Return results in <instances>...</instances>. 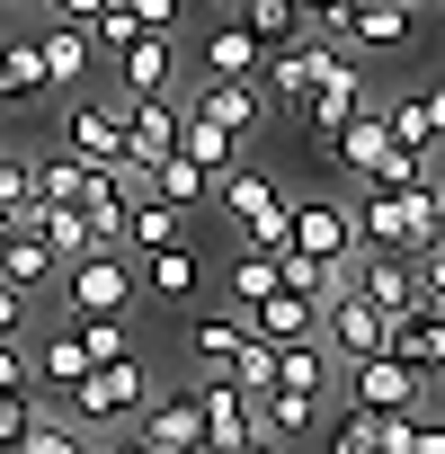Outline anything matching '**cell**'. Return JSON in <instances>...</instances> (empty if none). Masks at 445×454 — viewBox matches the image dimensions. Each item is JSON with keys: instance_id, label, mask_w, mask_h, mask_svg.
<instances>
[{"instance_id": "cell-1", "label": "cell", "mask_w": 445, "mask_h": 454, "mask_svg": "<svg viewBox=\"0 0 445 454\" xmlns=\"http://www.w3.org/2000/svg\"><path fill=\"white\" fill-rule=\"evenodd\" d=\"M436 232H445L436 178H418V187H356V241L365 250H427Z\"/></svg>"}, {"instance_id": "cell-2", "label": "cell", "mask_w": 445, "mask_h": 454, "mask_svg": "<svg viewBox=\"0 0 445 454\" xmlns=\"http://www.w3.org/2000/svg\"><path fill=\"white\" fill-rule=\"evenodd\" d=\"M72 419L90 427V436H107V427H134L143 419V401H152V365H143V348H125V356H98L72 392Z\"/></svg>"}, {"instance_id": "cell-3", "label": "cell", "mask_w": 445, "mask_h": 454, "mask_svg": "<svg viewBox=\"0 0 445 454\" xmlns=\"http://www.w3.org/2000/svg\"><path fill=\"white\" fill-rule=\"evenodd\" d=\"M214 205H222V223H232L241 241H259V250H285V232H294V196L268 178V169H250V160H232L214 178Z\"/></svg>"}, {"instance_id": "cell-4", "label": "cell", "mask_w": 445, "mask_h": 454, "mask_svg": "<svg viewBox=\"0 0 445 454\" xmlns=\"http://www.w3.org/2000/svg\"><path fill=\"white\" fill-rule=\"evenodd\" d=\"M63 312L81 321V312H134V259H125V241H90V250H72L63 259Z\"/></svg>"}, {"instance_id": "cell-5", "label": "cell", "mask_w": 445, "mask_h": 454, "mask_svg": "<svg viewBox=\"0 0 445 454\" xmlns=\"http://www.w3.org/2000/svg\"><path fill=\"white\" fill-rule=\"evenodd\" d=\"M339 374H347V401H356V410H427V392H436V374L401 365L392 348H374V356H356V365H339Z\"/></svg>"}, {"instance_id": "cell-6", "label": "cell", "mask_w": 445, "mask_h": 454, "mask_svg": "<svg viewBox=\"0 0 445 454\" xmlns=\"http://www.w3.org/2000/svg\"><path fill=\"white\" fill-rule=\"evenodd\" d=\"M196 410H205V445L214 454H250L259 445V392H241L232 374H205L196 383Z\"/></svg>"}, {"instance_id": "cell-7", "label": "cell", "mask_w": 445, "mask_h": 454, "mask_svg": "<svg viewBox=\"0 0 445 454\" xmlns=\"http://www.w3.org/2000/svg\"><path fill=\"white\" fill-rule=\"evenodd\" d=\"M285 250L347 268V259H356V205H339V196H294V232H285Z\"/></svg>"}, {"instance_id": "cell-8", "label": "cell", "mask_w": 445, "mask_h": 454, "mask_svg": "<svg viewBox=\"0 0 445 454\" xmlns=\"http://www.w3.org/2000/svg\"><path fill=\"white\" fill-rule=\"evenodd\" d=\"M178 125H187V98H169V90H134L125 98V160H169L178 152Z\"/></svg>"}, {"instance_id": "cell-9", "label": "cell", "mask_w": 445, "mask_h": 454, "mask_svg": "<svg viewBox=\"0 0 445 454\" xmlns=\"http://www.w3.org/2000/svg\"><path fill=\"white\" fill-rule=\"evenodd\" d=\"M365 98H374V90H365V72L347 63V45H330V63H321V81L303 90V107H294V116H303L312 134H330V125H347Z\"/></svg>"}, {"instance_id": "cell-10", "label": "cell", "mask_w": 445, "mask_h": 454, "mask_svg": "<svg viewBox=\"0 0 445 454\" xmlns=\"http://www.w3.org/2000/svg\"><path fill=\"white\" fill-rule=\"evenodd\" d=\"M383 321H392V312H374L356 286H339V294L321 303V348H330L339 365H356V356H374V348H383Z\"/></svg>"}, {"instance_id": "cell-11", "label": "cell", "mask_w": 445, "mask_h": 454, "mask_svg": "<svg viewBox=\"0 0 445 454\" xmlns=\"http://www.w3.org/2000/svg\"><path fill=\"white\" fill-rule=\"evenodd\" d=\"M347 286H356L374 312H410V303H418V268H410V250H365V241H356Z\"/></svg>"}, {"instance_id": "cell-12", "label": "cell", "mask_w": 445, "mask_h": 454, "mask_svg": "<svg viewBox=\"0 0 445 454\" xmlns=\"http://www.w3.org/2000/svg\"><path fill=\"white\" fill-rule=\"evenodd\" d=\"M134 445H143V454H187V445H205V410H196V392H152L143 419H134Z\"/></svg>"}, {"instance_id": "cell-13", "label": "cell", "mask_w": 445, "mask_h": 454, "mask_svg": "<svg viewBox=\"0 0 445 454\" xmlns=\"http://www.w3.org/2000/svg\"><path fill=\"white\" fill-rule=\"evenodd\" d=\"M321 419H330L321 392H294V383H268L259 392V445H312Z\"/></svg>"}, {"instance_id": "cell-14", "label": "cell", "mask_w": 445, "mask_h": 454, "mask_svg": "<svg viewBox=\"0 0 445 454\" xmlns=\"http://www.w3.org/2000/svg\"><path fill=\"white\" fill-rule=\"evenodd\" d=\"M383 348H392L401 365L436 374V365H445V303H436V294H418L410 312H392V321H383Z\"/></svg>"}, {"instance_id": "cell-15", "label": "cell", "mask_w": 445, "mask_h": 454, "mask_svg": "<svg viewBox=\"0 0 445 454\" xmlns=\"http://www.w3.org/2000/svg\"><path fill=\"white\" fill-rule=\"evenodd\" d=\"M63 152H81V160H125V107H107V98H72L63 107Z\"/></svg>"}, {"instance_id": "cell-16", "label": "cell", "mask_w": 445, "mask_h": 454, "mask_svg": "<svg viewBox=\"0 0 445 454\" xmlns=\"http://www.w3.org/2000/svg\"><path fill=\"white\" fill-rule=\"evenodd\" d=\"M36 63H45V90H81V81L98 72V36H90L81 19H54V27L36 36Z\"/></svg>"}, {"instance_id": "cell-17", "label": "cell", "mask_w": 445, "mask_h": 454, "mask_svg": "<svg viewBox=\"0 0 445 454\" xmlns=\"http://www.w3.org/2000/svg\"><path fill=\"white\" fill-rule=\"evenodd\" d=\"M116 72H125V98L134 90H169L178 81V27H134L116 45Z\"/></svg>"}, {"instance_id": "cell-18", "label": "cell", "mask_w": 445, "mask_h": 454, "mask_svg": "<svg viewBox=\"0 0 445 454\" xmlns=\"http://www.w3.org/2000/svg\"><path fill=\"white\" fill-rule=\"evenodd\" d=\"M152 303H196V286H205V259H196V241L178 232V241H160V250H143V277H134Z\"/></svg>"}, {"instance_id": "cell-19", "label": "cell", "mask_w": 445, "mask_h": 454, "mask_svg": "<svg viewBox=\"0 0 445 454\" xmlns=\"http://www.w3.org/2000/svg\"><path fill=\"white\" fill-rule=\"evenodd\" d=\"M27 356H36V392H72L81 374H90V339H81V321L63 312L54 330H36L27 339Z\"/></svg>"}, {"instance_id": "cell-20", "label": "cell", "mask_w": 445, "mask_h": 454, "mask_svg": "<svg viewBox=\"0 0 445 454\" xmlns=\"http://www.w3.org/2000/svg\"><path fill=\"white\" fill-rule=\"evenodd\" d=\"M250 330H259V339H277V348H285V339H312V330H321V303H312L303 286H285V277H277V286L250 303Z\"/></svg>"}, {"instance_id": "cell-21", "label": "cell", "mask_w": 445, "mask_h": 454, "mask_svg": "<svg viewBox=\"0 0 445 454\" xmlns=\"http://www.w3.org/2000/svg\"><path fill=\"white\" fill-rule=\"evenodd\" d=\"M187 107H196V116H214V125H232V134H250V125H259V107H268V90H259V81H232V72H205Z\"/></svg>"}, {"instance_id": "cell-22", "label": "cell", "mask_w": 445, "mask_h": 454, "mask_svg": "<svg viewBox=\"0 0 445 454\" xmlns=\"http://www.w3.org/2000/svg\"><path fill=\"white\" fill-rule=\"evenodd\" d=\"M259 63H268V45L250 36V19H241V10L222 19L205 45H196V72H232V81H259Z\"/></svg>"}, {"instance_id": "cell-23", "label": "cell", "mask_w": 445, "mask_h": 454, "mask_svg": "<svg viewBox=\"0 0 445 454\" xmlns=\"http://www.w3.org/2000/svg\"><path fill=\"white\" fill-rule=\"evenodd\" d=\"M0 277H10V286H27V294H45V286L63 277V250L36 232V223H19V232L0 241Z\"/></svg>"}, {"instance_id": "cell-24", "label": "cell", "mask_w": 445, "mask_h": 454, "mask_svg": "<svg viewBox=\"0 0 445 454\" xmlns=\"http://www.w3.org/2000/svg\"><path fill=\"white\" fill-rule=\"evenodd\" d=\"M187 232V205H169V196H125V223H116V241L125 250H160V241H178Z\"/></svg>"}, {"instance_id": "cell-25", "label": "cell", "mask_w": 445, "mask_h": 454, "mask_svg": "<svg viewBox=\"0 0 445 454\" xmlns=\"http://www.w3.org/2000/svg\"><path fill=\"white\" fill-rule=\"evenodd\" d=\"M330 36L339 45H401L410 36V0H347Z\"/></svg>"}, {"instance_id": "cell-26", "label": "cell", "mask_w": 445, "mask_h": 454, "mask_svg": "<svg viewBox=\"0 0 445 454\" xmlns=\"http://www.w3.org/2000/svg\"><path fill=\"white\" fill-rule=\"evenodd\" d=\"M241 339H250V312H241V303H222V312H205V321L187 330V356H196L205 374H222V365H232V348H241Z\"/></svg>"}, {"instance_id": "cell-27", "label": "cell", "mask_w": 445, "mask_h": 454, "mask_svg": "<svg viewBox=\"0 0 445 454\" xmlns=\"http://www.w3.org/2000/svg\"><path fill=\"white\" fill-rule=\"evenodd\" d=\"M277 383H294V392H321V401H330V383H339V356L321 348V330L277 348Z\"/></svg>"}, {"instance_id": "cell-28", "label": "cell", "mask_w": 445, "mask_h": 454, "mask_svg": "<svg viewBox=\"0 0 445 454\" xmlns=\"http://www.w3.org/2000/svg\"><path fill=\"white\" fill-rule=\"evenodd\" d=\"M178 152H187L196 169H214V178H222V169H232V160H241V134H232V125H214V116H196V107H187V125H178Z\"/></svg>"}, {"instance_id": "cell-29", "label": "cell", "mask_w": 445, "mask_h": 454, "mask_svg": "<svg viewBox=\"0 0 445 454\" xmlns=\"http://www.w3.org/2000/svg\"><path fill=\"white\" fill-rule=\"evenodd\" d=\"M81 445H98V436H90L72 410H45V401L27 410V436H19V454H81Z\"/></svg>"}, {"instance_id": "cell-30", "label": "cell", "mask_w": 445, "mask_h": 454, "mask_svg": "<svg viewBox=\"0 0 445 454\" xmlns=\"http://www.w3.org/2000/svg\"><path fill=\"white\" fill-rule=\"evenodd\" d=\"M45 90V63H36V36H10L0 45V107H27Z\"/></svg>"}, {"instance_id": "cell-31", "label": "cell", "mask_w": 445, "mask_h": 454, "mask_svg": "<svg viewBox=\"0 0 445 454\" xmlns=\"http://www.w3.org/2000/svg\"><path fill=\"white\" fill-rule=\"evenodd\" d=\"M152 196H169V205H205L214 196V169H196L187 152H169V160H152V178H143Z\"/></svg>"}, {"instance_id": "cell-32", "label": "cell", "mask_w": 445, "mask_h": 454, "mask_svg": "<svg viewBox=\"0 0 445 454\" xmlns=\"http://www.w3.org/2000/svg\"><path fill=\"white\" fill-rule=\"evenodd\" d=\"M90 169H98V160H81V152H45V160H36V196H45V205H81Z\"/></svg>"}, {"instance_id": "cell-33", "label": "cell", "mask_w": 445, "mask_h": 454, "mask_svg": "<svg viewBox=\"0 0 445 454\" xmlns=\"http://www.w3.org/2000/svg\"><path fill=\"white\" fill-rule=\"evenodd\" d=\"M241 19H250V36L259 45H294L312 19H303V0H241Z\"/></svg>"}, {"instance_id": "cell-34", "label": "cell", "mask_w": 445, "mask_h": 454, "mask_svg": "<svg viewBox=\"0 0 445 454\" xmlns=\"http://www.w3.org/2000/svg\"><path fill=\"white\" fill-rule=\"evenodd\" d=\"M222 374H232L241 392H268V383H277V339H259V330H250V339L232 348V365H222Z\"/></svg>"}, {"instance_id": "cell-35", "label": "cell", "mask_w": 445, "mask_h": 454, "mask_svg": "<svg viewBox=\"0 0 445 454\" xmlns=\"http://www.w3.org/2000/svg\"><path fill=\"white\" fill-rule=\"evenodd\" d=\"M277 277H285V268H277V250H259V241H241V268H232V303L250 312V303H259V294H268Z\"/></svg>"}, {"instance_id": "cell-36", "label": "cell", "mask_w": 445, "mask_h": 454, "mask_svg": "<svg viewBox=\"0 0 445 454\" xmlns=\"http://www.w3.org/2000/svg\"><path fill=\"white\" fill-rule=\"evenodd\" d=\"M330 445H339V454H383V410H356V401H347L339 427H330Z\"/></svg>"}, {"instance_id": "cell-37", "label": "cell", "mask_w": 445, "mask_h": 454, "mask_svg": "<svg viewBox=\"0 0 445 454\" xmlns=\"http://www.w3.org/2000/svg\"><path fill=\"white\" fill-rule=\"evenodd\" d=\"M27 330H36V294L0 277V339H27Z\"/></svg>"}, {"instance_id": "cell-38", "label": "cell", "mask_w": 445, "mask_h": 454, "mask_svg": "<svg viewBox=\"0 0 445 454\" xmlns=\"http://www.w3.org/2000/svg\"><path fill=\"white\" fill-rule=\"evenodd\" d=\"M0 392H36V356H27V339H0Z\"/></svg>"}, {"instance_id": "cell-39", "label": "cell", "mask_w": 445, "mask_h": 454, "mask_svg": "<svg viewBox=\"0 0 445 454\" xmlns=\"http://www.w3.org/2000/svg\"><path fill=\"white\" fill-rule=\"evenodd\" d=\"M27 410H36V392H0V454H19V436H27Z\"/></svg>"}, {"instance_id": "cell-40", "label": "cell", "mask_w": 445, "mask_h": 454, "mask_svg": "<svg viewBox=\"0 0 445 454\" xmlns=\"http://www.w3.org/2000/svg\"><path fill=\"white\" fill-rule=\"evenodd\" d=\"M125 10H134V27H178L187 0H125Z\"/></svg>"}, {"instance_id": "cell-41", "label": "cell", "mask_w": 445, "mask_h": 454, "mask_svg": "<svg viewBox=\"0 0 445 454\" xmlns=\"http://www.w3.org/2000/svg\"><path fill=\"white\" fill-rule=\"evenodd\" d=\"M418 116H427V143H445V81L418 90Z\"/></svg>"}, {"instance_id": "cell-42", "label": "cell", "mask_w": 445, "mask_h": 454, "mask_svg": "<svg viewBox=\"0 0 445 454\" xmlns=\"http://www.w3.org/2000/svg\"><path fill=\"white\" fill-rule=\"evenodd\" d=\"M45 10H54V19H81V27H90V19L107 10V0H45Z\"/></svg>"}, {"instance_id": "cell-43", "label": "cell", "mask_w": 445, "mask_h": 454, "mask_svg": "<svg viewBox=\"0 0 445 454\" xmlns=\"http://www.w3.org/2000/svg\"><path fill=\"white\" fill-rule=\"evenodd\" d=\"M339 10H347V0H303V19H312V27H321V36H330V27H339Z\"/></svg>"}, {"instance_id": "cell-44", "label": "cell", "mask_w": 445, "mask_h": 454, "mask_svg": "<svg viewBox=\"0 0 445 454\" xmlns=\"http://www.w3.org/2000/svg\"><path fill=\"white\" fill-rule=\"evenodd\" d=\"M10 10H45V0H10Z\"/></svg>"}, {"instance_id": "cell-45", "label": "cell", "mask_w": 445, "mask_h": 454, "mask_svg": "<svg viewBox=\"0 0 445 454\" xmlns=\"http://www.w3.org/2000/svg\"><path fill=\"white\" fill-rule=\"evenodd\" d=\"M0 134H10V107H0Z\"/></svg>"}, {"instance_id": "cell-46", "label": "cell", "mask_w": 445, "mask_h": 454, "mask_svg": "<svg viewBox=\"0 0 445 454\" xmlns=\"http://www.w3.org/2000/svg\"><path fill=\"white\" fill-rule=\"evenodd\" d=\"M410 10H436V0H410Z\"/></svg>"}, {"instance_id": "cell-47", "label": "cell", "mask_w": 445, "mask_h": 454, "mask_svg": "<svg viewBox=\"0 0 445 454\" xmlns=\"http://www.w3.org/2000/svg\"><path fill=\"white\" fill-rule=\"evenodd\" d=\"M222 10H241V0H222Z\"/></svg>"}, {"instance_id": "cell-48", "label": "cell", "mask_w": 445, "mask_h": 454, "mask_svg": "<svg viewBox=\"0 0 445 454\" xmlns=\"http://www.w3.org/2000/svg\"><path fill=\"white\" fill-rule=\"evenodd\" d=\"M436 383H445V365H436Z\"/></svg>"}, {"instance_id": "cell-49", "label": "cell", "mask_w": 445, "mask_h": 454, "mask_svg": "<svg viewBox=\"0 0 445 454\" xmlns=\"http://www.w3.org/2000/svg\"><path fill=\"white\" fill-rule=\"evenodd\" d=\"M436 196H445V178H436Z\"/></svg>"}]
</instances>
